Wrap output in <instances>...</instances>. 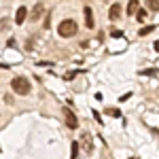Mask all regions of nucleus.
I'll list each match as a JSON object with an SVG mask.
<instances>
[{"instance_id":"obj_6","label":"nucleus","mask_w":159,"mask_h":159,"mask_svg":"<svg viewBox=\"0 0 159 159\" xmlns=\"http://www.w3.org/2000/svg\"><path fill=\"white\" fill-rule=\"evenodd\" d=\"M25 17H28V9H25V7H19L17 13H15V21H17V24H24Z\"/></svg>"},{"instance_id":"obj_16","label":"nucleus","mask_w":159,"mask_h":159,"mask_svg":"<svg viewBox=\"0 0 159 159\" xmlns=\"http://www.w3.org/2000/svg\"><path fill=\"white\" fill-rule=\"evenodd\" d=\"M129 159H140V157H129Z\"/></svg>"},{"instance_id":"obj_8","label":"nucleus","mask_w":159,"mask_h":159,"mask_svg":"<svg viewBox=\"0 0 159 159\" xmlns=\"http://www.w3.org/2000/svg\"><path fill=\"white\" fill-rule=\"evenodd\" d=\"M40 15H43V4L38 2V4H34V9H32V19H40Z\"/></svg>"},{"instance_id":"obj_13","label":"nucleus","mask_w":159,"mask_h":159,"mask_svg":"<svg viewBox=\"0 0 159 159\" xmlns=\"http://www.w3.org/2000/svg\"><path fill=\"white\" fill-rule=\"evenodd\" d=\"M70 151H72V155H70L72 159H76V157H79V144H76V142H72V147H70Z\"/></svg>"},{"instance_id":"obj_11","label":"nucleus","mask_w":159,"mask_h":159,"mask_svg":"<svg viewBox=\"0 0 159 159\" xmlns=\"http://www.w3.org/2000/svg\"><path fill=\"white\" fill-rule=\"evenodd\" d=\"M136 17H138V21H144V19H147V11H144V9H138Z\"/></svg>"},{"instance_id":"obj_14","label":"nucleus","mask_w":159,"mask_h":159,"mask_svg":"<svg viewBox=\"0 0 159 159\" xmlns=\"http://www.w3.org/2000/svg\"><path fill=\"white\" fill-rule=\"evenodd\" d=\"M121 36H123L121 30H115V32H112V38H121Z\"/></svg>"},{"instance_id":"obj_5","label":"nucleus","mask_w":159,"mask_h":159,"mask_svg":"<svg viewBox=\"0 0 159 159\" xmlns=\"http://www.w3.org/2000/svg\"><path fill=\"white\" fill-rule=\"evenodd\" d=\"M81 142H83V151H85V153H91V148H93V144H91V136L83 134L81 136Z\"/></svg>"},{"instance_id":"obj_2","label":"nucleus","mask_w":159,"mask_h":159,"mask_svg":"<svg viewBox=\"0 0 159 159\" xmlns=\"http://www.w3.org/2000/svg\"><path fill=\"white\" fill-rule=\"evenodd\" d=\"M76 21L74 19H64L60 25H57V34L60 36H64V38H70V36H74L76 34Z\"/></svg>"},{"instance_id":"obj_1","label":"nucleus","mask_w":159,"mask_h":159,"mask_svg":"<svg viewBox=\"0 0 159 159\" xmlns=\"http://www.w3.org/2000/svg\"><path fill=\"white\" fill-rule=\"evenodd\" d=\"M11 87H13V91H15L17 96H28V93H30V81H28L25 76H15L11 81Z\"/></svg>"},{"instance_id":"obj_3","label":"nucleus","mask_w":159,"mask_h":159,"mask_svg":"<svg viewBox=\"0 0 159 159\" xmlns=\"http://www.w3.org/2000/svg\"><path fill=\"white\" fill-rule=\"evenodd\" d=\"M64 119H66V125H68L70 129H76V127H79V119H76V115H74L68 106L64 108Z\"/></svg>"},{"instance_id":"obj_12","label":"nucleus","mask_w":159,"mask_h":159,"mask_svg":"<svg viewBox=\"0 0 159 159\" xmlns=\"http://www.w3.org/2000/svg\"><path fill=\"white\" fill-rule=\"evenodd\" d=\"M148 9L151 11H159V0H148Z\"/></svg>"},{"instance_id":"obj_15","label":"nucleus","mask_w":159,"mask_h":159,"mask_svg":"<svg viewBox=\"0 0 159 159\" xmlns=\"http://www.w3.org/2000/svg\"><path fill=\"white\" fill-rule=\"evenodd\" d=\"M155 51H159V40H157V43H155Z\"/></svg>"},{"instance_id":"obj_7","label":"nucleus","mask_w":159,"mask_h":159,"mask_svg":"<svg viewBox=\"0 0 159 159\" xmlns=\"http://www.w3.org/2000/svg\"><path fill=\"white\" fill-rule=\"evenodd\" d=\"M119 15H121V4H119V2H115V4L110 7V11H108V17H110V19H117Z\"/></svg>"},{"instance_id":"obj_9","label":"nucleus","mask_w":159,"mask_h":159,"mask_svg":"<svg viewBox=\"0 0 159 159\" xmlns=\"http://www.w3.org/2000/svg\"><path fill=\"white\" fill-rule=\"evenodd\" d=\"M127 13H129V15L138 13V2H136V0H132V2H129V7H127Z\"/></svg>"},{"instance_id":"obj_4","label":"nucleus","mask_w":159,"mask_h":159,"mask_svg":"<svg viewBox=\"0 0 159 159\" xmlns=\"http://www.w3.org/2000/svg\"><path fill=\"white\" fill-rule=\"evenodd\" d=\"M83 11H85V25H87V28H93V25H96V21H93V13H91V7H85Z\"/></svg>"},{"instance_id":"obj_10","label":"nucleus","mask_w":159,"mask_h":159,"mask_svg":"<svg viewBox=\"0 0 159 159\" xmlns=\"http://www.w3.org/2000/svg\"><path fill=\"white\" fill-rule=\"evenodd\" d=\"M153 30H155V25H147V28H142V30L138 32V36H147V34L153 32Z\"/></svg>"}]
</instances>
